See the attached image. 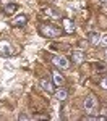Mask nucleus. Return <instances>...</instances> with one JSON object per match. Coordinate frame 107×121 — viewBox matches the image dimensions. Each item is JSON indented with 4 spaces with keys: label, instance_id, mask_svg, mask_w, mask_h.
I'll use <instances>...</instances> for the list:
<instances>
[{
    "label": "nucleus",
    "instance_id": "obj_10",
    "mask_svg": "<svg viewBox=\"0 0 107 121\" xmlns=\"http://www.w3.org/2000/svg\"><path fill=\"white\" fill-rule=\"evenodd\" d=\"M44 15L49 16V18H60L62 16L60 10H55V8H46L44 10Z\"/></svg>",
    "mask_w": 107,
    "mask_h": 121
},
{
    "label": "nucleus",
    "instance_id": "obj_9",
    "mask_svg": "<svg viewBox=\"0 0 107 121\" xmlns=\"http://www.w3.org/2000/svg\"><path fill=\"white\" fill-rule=\"evenodd\" d=\"M71 58H73V61H75L76 65H81V63L84 61V53H83L81 50H75V52L71 53Z\"/></svg>",
    "mask_w": 107,
    "mask_h": 121
},
{
    "label": "nucleus",
    "instance_id": "obj_3",
    "mask_svg": "<svg viewBox=\"0 0 107 121\" xmlns=\"http://www.w3.org/2000/svg\"><path fill=\"white\" fill-rule=\"evenodd\" d=\"M52 63L57 66V68H60V69H68V68H70V61H68L65 56H60V55L54 56V58H52Z\"/></svg>",
    "mask_w": 107,
    "mask_h": 121
},
{
    "label": "nucleus",
    "instance_id": "obj_4",
    "mask_svg": "<svg viewBox=\"0 0 107 121\" xmlns=\"http://www.w3.org/2000/svg\"><path fill=\"white\" fill-rule=\"evenodd\" d=\"M11 53H13L11 44H10L8 40H0V55H2V56H7V58H8Z\"/></svg>",
    "mask_w": 107,
    "mask_h": 121
},
{
    "label": "nucleus",
    "instance_id": "obj_12",
    "mask_svg": "<svg viewBox=\"0 0 107 121\" xmlns=\"http://www.w3.org/2000/svg\"><path fill=\"white\" fill-rule=\"evenodd\" d=\"M16 10H19V5L18 3H8V5H5V13L7 15H13V13H16Z\"/></svg>",
    "mask_w": 107,
    "mask_h": 121
},
{
    "label": "nucleus",
    "instance_id": "obj_8",
    "mask_svg": "<svg viewBox=\"0 0 107 121\" xmlns=\"http://www.w3.org/2000/svg\"><path fill=\"white\" fill-rule=\"evenodd\" d=\"M52 78H54V84L55 86H60L62 87L65 84V78L60 74V71H52Z\"/></svg>",
    "mask_w": 107,
    "mask_h": 121
},
{
    "label": "nucleus",
    "instance_id": "obj_11",
    "mask_svg": "<svg viewBox=\"0 0 107 121\" xmlns=\"http://www.w3.org/2000/svg\"><path fill=\"white\" fill-rule=\"evenodd\" d=\"M63 28H65V31H67V32H73V31L76 29V26H75V23H73L71 19L65 18V19H63Z\"/></svg>",
    "mask_w": 107,
    "mask_h": 121
},
{
    "label": "nucleus",
    "instance_id": "obj_7",
    "mask_svg": "<svg viewBox=\"0 0 107 121\" xmlns=\"http://www.w3.org/2000/svg\"><path fill=\"white\" fill-rule=\"evenodd\" d=\"M41 87H42V91H44V92H47V94H52V92H54L52 82L49 81L47 78H42V79H41Z\"/></svg>",
    "mask_w": 107,
    "mask_h": 121
},
{
    "label": "nucleus",
    "instance_id": "obj_15",
    "mask_svg": "<svg viewBox=\"0 0 107 121\" xmlns=\"http://www.w3.org/2000/svg\"><path fill=\"white\" fill-rule=\"evenodd\" d=\"M101 45L107 48V36H104V37H102V40H101Z\"/></svg>",
    "mask_w": 107,
    "mask_h": 121
},
{
    "label": "nucleus",
    "instance_id": "obj_6",
    "mask_svg": "<svg viewBox=\"0 0 107 121\" xmlns=\"http://www.w3.org/2000/svg\"><path fill=\"white\" fill-rule=\"evenodd\" d=\"M26 21H28V16H26V15H19V16H16V18L11 21V26H13V28L24 26V24H26Z\"/></svg>",
    "mask_w": 107,
    "mask_h": 121
},
{
    "label": "nucleus",
    "instance_id": "obj_13",
    "mask_svg": "<svg viewBox=\"0 0 107 121\" xmlns=\"http://www.w3.org/2000/svg\"><path fill=\"white\" fill-rule=\"evenodd\" d=\"M55 99H57L58 102H63L67 99V91L65 89H58L57 92H55Z\"/></svg>",
    "mask_w": 107,
    "mask_h": 121
},
{
    "label": "nucleus",
    "instance_id": "obj_1",
    "mask_svg": "<svg viewBox=\"0 0 107 121\" xmlns=\"http://www.w3.org/2000/svg\"><path fill=\"white\" fill-rule=\"evenodd\" d=\"M39 32H41L42 37H47V39L60 37V29L55 28V26H50V24H41L39 26Z\"/></svg>",
    "mask_w": 107,
    "mask_h": 121
},
{
    "label": "nucleus",
    "instance_id": "obj_16",
    "mask_svg": "<svg viewBox=\"0 0 107 121\" xmlns=\"http://www.w3.org/2000/svg\"><path fill=\"white\" fill-rule=\"evenodd\" d=\"M101 2H102V3H107V0H101Z\"/></svg>",
    "mask_w": 107,
    "mask_h": 121
},
{
    "label": "nucleus",
    "instance_id": "obj_2",
    "mask_svg": "<svg viewBox=\"0 0 107 121\" xmlns=\"http://www.w3.org/2000/svg\"><path fill=\"white\" fill-rule=\"evenodd\" d=\"M83 105H84V110H86V112L93 113L94 110H96V107H97V100L94 99V95H86Z\"/></svg>",
    "mask_w": 107,
    "mask_h": 121
},
{
    "label": "nucleus",
    "instance_id": "obj_14",
    "mask_svg": "<svg viewBox=\"0 0 107 121\" xmlns=\"http://www.w3.org/2000/svg\"><path fill=\"white\" fill-rule=\"evenodd\" d=\"M101 87H102V89H106V91H107V78H106V79H102V81H101Z\"/></svg>",
    "mask_w": 107,
    "mask_h": 121
},
{
    "label": "nucleus",
    "instance_id": "obj_5",
    "mask_svg": "<svg viewBox=\"0 0 107 121\" xmlns=\"http://www.w3.org/2000/svg\"><path fill=\"white\" fill-rule=\"evenodd\" d=\"M88 40H89V44H93V45H99V44H101V40H102V37L99 36V32L91 31V32L88 34Z\"/></svg>",
    "mask_w": 107,
    "mask_h": 121
}]
</instances>
